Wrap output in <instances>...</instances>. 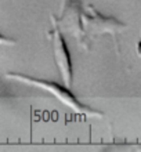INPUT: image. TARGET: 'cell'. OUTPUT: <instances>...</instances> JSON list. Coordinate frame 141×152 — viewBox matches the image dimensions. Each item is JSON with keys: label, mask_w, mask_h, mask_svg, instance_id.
I'll return each mask as SVG.
<instances>
[{"label": "cell", "mask_w": 141, "mask_h": 152, "mask_svg": "<svg viewBox=\"0 0 141 152\" xmlns=\"http://www.w3.org/2000/svg\"><path fill=\"white\" fill-rule=\"evenodd\" d=\"M6 77L8 80L17 82V83H22L25 86H29V87L43 90L45 93L50 94L53 98H56L60 104L64 105L65 108H68L73 113L83 116L86 119H90V118H98L100 119V118L104 116L102 112H100V111H97L94 108H90L89 105H85L82 101L77 100L76 96L66 86L58 84L56 82H51V80L39 79V77H33V76L24 75V73H18V72H7Z\"/></svg>", "instance_id": "cell-1"}, {"label": "cell", "mask_w": 141, "mask_h": 152, "mask_svg": "<svg viewBox=\"0 0 141 152\" xmlns=\"http://www.w3.org/2000/svg\"><path fill=\"white\" fill-rule=\"evenodd\" d=\"M140 1H141V0H140Z\"/></svg>", "instance_id": "cell-7"}, {"label": "cell", "mask_w": 141, "mask_h": 152, "mask_svg": "<svg viewBox=\"0 0 141 152\" xmlns=\"http://www.w3.org/2000/svg\"><path fill=\"white\" fill-rule=\"evenodd\" d=\"M15 44H17V42L14 39L4 36V35L0 33V46H15Z\"/></svg>", "instance_id": "cell-5"}, {"label": "cell", "mask_w": 141, "mask_h": 152, "mask_svg": "<svg viewBox=\"0 0 141 152\" xmlns=\"http://www.w3.org/2000/svg\"><path fill=\"white\" fill-rule=\"evenodd\" d=\"M82 3L80 0H62L60 15H50V22L58 26L61 32L75 39L77 46L85 51H90L91 43L86 37L82 22Z\"/></svg>", "instance_id": "cell-3"}, {"label": "cell", "mask_w": 141, "mask_h": 152, "mask_svg": "<svg viewBox=\"0 0 141 152\" xmlns=\"http://www.w3.org/2000/svg\"><path fill=\"white\" fill-rule=\"evenodd\" d=\"M136 54H137V57L141 60V39L138 40V43L136 44Z\"/></svg>", "instance_id": "cell-6"}, {"label": "cell", "mask_w": 141, "mask_h": 152, "mask_svg": "<svg viewBox=\"0 0 141 152\" xmlns=\"http://www.w3.org/2000/svg\"><path fill=\"white\" fill-rule=\"evenodd\" d=\"M48 37H50L53 47V58H54L56 66L61 76L62 84L71 88L73 83L72 58H71V54H69L68 46L65 43L64 35L58 29L57 25L51 24V31L48 32Z\"/></svg>", "instance_id": "cell-4"}, {"label": "cell", "mask_w": 141, "mask_h": 152, "mask_svg": "<svg viewBox=\"0 0 141 152\" xmlns=\"http://www.w3.org/2000/svg\"><path fill=\"white\" fill-rule=\"evenodd\" d=\"M82 22H83V29H85L86 37L90 43H93L96 37L109 35L113 40L115 51L119 54L121 48L118 43V36L121 33L126 32L129 25L119 21L115 17H109L101 14L93 4H83L82 6Z\"/></svg>", "instance_id": "cell-2"}]
</instances>
